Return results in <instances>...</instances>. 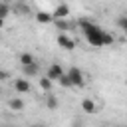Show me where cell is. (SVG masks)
Here are the masks:
<instances>
[{"mask_svg": "<svg viewBox=\"0 0 127 127\" xmlns=\"http://www.w3.org/2000/svg\"><path fill=\"white\" fill-rule=\"evenodd\" d=\"M79 28H81V32H83V36H85L87 44H89V46H93V48L111 46V44L115 42V38H113L109 32H105L101 26H97L95 22H89V20H79Z\"/></svg>", "mask_w": 127, "mask_h": 127, "instance_id": "obj_1", "label": "cell"}, {"mask_svg": "<svg viewBox=\"0 0 127 127\" xmlns=\"http://www.w3.org/2000/svg\"><path fill=\"white\" fill-rule=\"evenodd\" d=\"M65 73L69 75V79H71L73 87H81V85H83V71H81L79 67H69Z\"/></svg>", "mask_w": 127, "mask_h": 127, "instance_id": "obj_2", "label": "cell"}, {"mask_svg": "<svg viewBox=\"0 0 127 127\" xmlns=\"http://www.w3.org/2000/svg\"><path fill=\"white\" fill-rule=\"evenodd\" d=\"M58 46H60V48H64V50H67V52H71V50L75 48V42H73L69 36L60 34V36H58Z\"/></svg>", "mask_w": 127, "mask_h": 127, "instance_id": "obj_3", "label": "cell"}, {"mask_svg": "<svg viewBox=\"0 0 127 127\" xmlns=\"http://www.w3.org/2000/svg\"><path fill=\"white\" fill-rule=\"evenodd\" d=\"M64 75V67L60 65V64H52L50 67H48V77L54 81V79H60Z\"/></svg>", "mask_w": 127, "mask_h": 127, "instance_id": "obj_4", "label": "cell"}, {"mask_svg": "<svg viewBox=\"0 0 127 127\" xmlns=\"http://www.w3.org/2000/svg\"><path fill=\"white\" fill-rule=\"evenodd\" d=\"M81 109H83L85 113H89V115H93V113H97V103H95L93 99H89V97H85V99L81 101Z\"/></svg>", "mask_w": 127, "mask_h": 127, "instance_id": "obj_5", "label": "cell"}, {"mask_svg": "<svg viewBox=\"0 0 127 127\" xmlns=\"http://www.w3.org/2000/svg\"><path fill=\"white\" fill-rule=\"evenodd\" d=\"M52 14H54V20L67 18V16H69V6H67V4H60V6H58L54 12H52Z\"/></svg>", "mask_w": 127, "mask_h": 127, "instance_id": "obj_6", "label": "cell"}, {"mask_svg": "<svg viewBox=\"0 0 127 127\" xmlns=\"http://www.w3.org/2000/svg\"><path fill=\"white\" fill-rule=\"evenodd\" d=\"M14 89H16L18 93H28L32 87H30L28 79H16V81H14Z\"/></svg>", "mask_w": 127, "mask_h": 127, "instance_id": "obj_7", "label": "cell"}, {"mask_svg": "<svg viewBox=\"0 0 127 127\" xmlns=\"http://www.w3.org/2000/svg\"><path fill=\"white\" fill-rule=\"evenodd\" d=\"M36 22H40V24H52L54 22V14L52 12H38L36 14Z\"/></svg>", "mask_w": 127, "mask_h": 127, "instance_id": "obj_8", "label": "cell"}, {"mask_svg": "<svg viewBox=\"0 0 127 127\" xmlns=\"http://www.w3.org/2000/svg\"><path fill=\"white\" fill-rule=\"evenodd\" d=\"M8 107H10L12 111H22V109H24V101H22L20 97H12V99L8 101Z\"/></svg>", "mask_w": 127, "mask_h": 127, "instance_id": "obj_9", "label": "cell"}, {"mask_svg": "<svg viewBox=\"0 0 127 127\" xmlns=\"http://www.w3.org/2000/svg\"><path fill=\"white\" fill-rule=\"evenodd\" d=\"M22 69H24V75H28V77H32V75H38V71H40V67H38V64H30V65H22Z\"/></svg>", "mask_w": 127, "mask_h": 127, "instance_id": "obj_10", "label": "cell"}, {"mask_svg": "<svg viewBox=\"0 0 127 127\" xmlns=\"http://www.w3.org/2000/svg\"><path fill=\"white\" fill-rule=\"evenodd\" d=\"M46 105H48V109H58V97L54 95V93H48L46 95Z\"/></svg>", "mask_w": 127, "mask_h": 127, "instance_id": "obj_11", "label": "cell"}, {"mask_svg": "<svg viewBox=\"0 0 127 127\" xmlns=\"http://www.w3.org/2000/svg\"><path fill=\"white\" fill-rule=\"evenodd\" d=\"M20 64H22V65H30V64H36V58H34L32 54L24 52V54L20 56Z\"/></svg>", "mask_w": 127, "mask_h": 127, "instance_id": "obj_12", "label": "cell"}, {"mask_svg": "<svg viewBox=\"0 0 127 127\" xmlns=\"http://www.w3.org/2000/svg\"><path fill=\"white\" fill-rule=\"evenodd\" d=\"M14 12H16V14H22V16H26V14H30V8H28L26 4L18 2V4L14 6Z\"/></svg>", "mask_w": 127, "mask_h": 127, "instance_id": "obj_13", "label": "cell"}, {"mask_svg": "<svg viewBox=\"0 0 127 127\" xmlns=\"http://www.w3.org/2000/svg\"><path fill=\"white\" fill-rule=\"evenodd\" d=\"M54 24H56V28H58V30H69V22H67L65 18H60V20H54Z\"/></svg>", "mask_w": 127, "mask_h": 127, "instance_id": "obj_14", "label": "cell"}, {"mask_svg": "<svg viewBox=\"0 0 127 127\" xmlns=\"http://www.w3.org/2000/svg\"><path fill=\"white\" fill-rule=\"evenodd\" d=\"M58 81H60V85H62V87H73V83H71V79H69V75H67V73H64Z\"/></svg>", "mask_w": 127, "mask_h": 127, "instance_id": "obj_15", "label": "cell"}, {"mask_svg": "<svg viewBox=\"0 0 127 127\" xmlns=\"http://www.w3.org/2000/svg\"><path fill=\"white\" fill-rule=\"evenodd\" d=\"M40 87H42L44 91H50V89H52V79H50L48 75L42 77V79H40Z\"/></svg>", "mask_w": 127, "mask_h": 127, "instance_id": "obj_16", "label": "cell"}, {"mask_svg": "<svg viewBox=\"0 0 127 127\" xmlns=\"http://www.w3.org/2000/svg\"><path fill=\"white\" fill-rule=\"evenodd\" d=\"M8 14H10V6L8 4H4V2H0V18H8Z\"/></svg>", "mask_w": 127, "mask_h": 127, "instance_id": "obj_17", "label": "cell"}, {"mask_svg": "<svg viewBox=\"0 0 127 127\" xmlns=\"http://www.w3.org/2000/svg\"><path fill=\"white\" fill-rule=\"evenodd\" d=\"M117 26L125 30V28H127V16H119V18H117Z\"/></svg>", "mask_w": 127, "mask_h": 127, "instance_id": "obj_18", "label": "cell"}, {"mask_svg": "<svg viewBox=\"0 0 127 127\" xmlns=\"http://www.w3.org/2000/svg\"><path fill=\"white\" fill-rule=\"evenodd\" d=\"M6 77H8V73L6 71H0V79H6Z\"/></svg>", "mask_w": 127, "mask_h": 127, "instance_id": "obj_19", "label": "cell"}, {"mask_svg": "<svg viewBox=\"0 0 127 127\" xmlns=\"http://www.w3.org/2000/svg\"><path fill=\"white\" fill-rule=\"evenodd\" d=\"M32 127H48V125H44V123H36V125H32Z\"/></svg>", "mask_w": 127, "mask_h": 127, "instance_id": "obj_20", "label": "cell"}, {"mask_svg": "<svg viewBox=\"0 0 127 127\" xmlns=\"http://www.w3.org/2000/svg\"><path fill=\"white\" fill-rule=\"evenodd\" d=\"M2 26H4V18H0V28H2Z\"/></svg>", "mask_w": 127, "mask_h": 127, "instance_id": "obj_21", "label": "cell"}, {"mask_svg": "<svg viewBox=\"0 0 127 127\" xmlns=\"http://www.w3.org/2000/svg\"><path fill=\"white\" fill-rule=\"evenodd\" d=\"M0 127H10V125H0Z\"/></svg>", "mask_w": 127, "mask_h": 127, "instance_id": "obj_22", "label": "cell"}, {"mask_svg": "<svg viewBox=\"0 0 127 127\" xmlns=\"http://www.w3.org/2000/svg\"><path fill=\"white\" fill-rule=\"evenodd\" d=\"M0 95H2V87H0Z\"/></svg>", "mask_w": 127, "mask_h": 127, "instance_id": "obj_23", "label": "cell"}, {"mask_svg": "<svg viewBox=\"0 0 127 127\" xmlns=\"http://www.w3.org/2000/svg\"><path fill=\"white\" fill-rule=\"evenodd\" d=\"M125 34H127V28H125Z\"/></svg>", "mask_w": 127, "mask_h": 127, "instance_id": "obj_24", "label": "cell"}]
</instances>
